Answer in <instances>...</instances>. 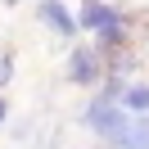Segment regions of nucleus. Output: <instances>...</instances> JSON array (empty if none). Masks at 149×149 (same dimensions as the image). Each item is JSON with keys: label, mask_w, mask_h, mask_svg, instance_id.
Returning <instances> with one entry per match:
<instances>
[{"label": "nucleus", "mask_w": 149, "mask_h": 149, "mask_svg": "<svg viewBox=\"0 0 149 149\" xmlns=\"http://www.w3.org/2000/svg\"><path fill=\"white\" fill-rule=\"evenodd\" d=\"M5 5H18V0H5Z\"/></svg>", "instance_id": "9"}, {"label": "nucleus", "mask_w": 149, "mask_h": 149, "mask_svg": "<svg viewBox=\"0 0 149 149\" xmlns=\"http://www.w3.org/2000/svg\"><path fill=\"white\" fill-rule=\"evenodd\" d=\"M5 118H9V104H5V95H0V122H5Z\"/></svg>", "instance_id": "8"}, {"label": "nucleus", "mask_w": 149, "mask_h": 149, "mask_svg": "<svg viewBox=\"0 0 149 149\" xmlns=\"http://www.w3.org/2000/svg\"><path fill=\"white\" fill-rule=\"evenodd\" d=\"M81 127H91L95 136H104L113 145L118 140V131L127 127V113L118 109V100H109V95H95L91 104H86V113H81Z\"/></svg>", "instance_id": "2"}, {"label": "nucleus", "mask_w": 149, "mask_h": 149, "mask_svg": "<svg viewBox=\"0 0 149 149\" xmlns=\"http://www.w3.org/2000/svg\"><path fill=\"white\" fill-rule=\"evenodd\" d=\"M72 23L86 27V32H100L104 45H113V41L122 36V14L113 9V5H104V0H81V9H77Z\"/></svg>", "instance_id": "1"}, {"label": "nucleus", "mask_w": 149, "mask_h": 149, "mask_svg": "<svg viewBox=\"0 0 149 149\" xmlns=\"http://www.w3.org/2000/svg\"><path fill=\"white\" fill-rule=\"evenodd\" d=\"M118 149H149V113L136 122H127V127L118 131V140H113Z\"/></svg>", "instance_id": "5"}, {"label": "nucleus", "mask_w": 149, "mask_h": 149, "mask_svg": "<svg viewBox=\"0 0 149 149\" xmlns=\"http://www.w3.org/2000/svg\"><path fill=\"white\" fill-rule=\"evenodd\" d=\"M118 109L122 113H149V86H122L118 91Z\"/></svg>", "instance_id": "6"}, {"label": "nucleus", "mask_w": 149, "mask_h": 149, "mask_svg": "<svg viewBox=\"0 0 149 149\" xmlns=\"http://www.w3.org/2000/svg\"><path fill=\"white\" fill-rule=\"evenodd\" d=\"M36 18L45 23V27H54L59 36H72V32H77L72 14L63 9V0H41V5H36Z\"/></svg>", "instance_id": "4"}, {"label": "nucleus", "mask_w": 149, "mask_h": 149, "mask_svg": "<svg viewBox=\"0 0 149 149\" xmlns=\"http://www.w3.org/2000/svg\"><path fill=\"white\" fill-rule=\"evenodd\" d=\"M9 77H14V63H9L5 54H0V86H9Z\"/></svg>", "instance_id": "7"}, {"label": "nucleus", "mask_w": 149, "mask_h": 149, "mask_svg": "<svg viewBox=\"0 0 149 149\" xmlns=\"http://www.w3.org/2000/svg\"><path fill=\"white\" fill-rule=\"evenodd\" d=\"M68 77H72V86H95L100 81V54L95 50H72L68 54Z\"/></svg>", "instance_id": "3"}]
</instances>
